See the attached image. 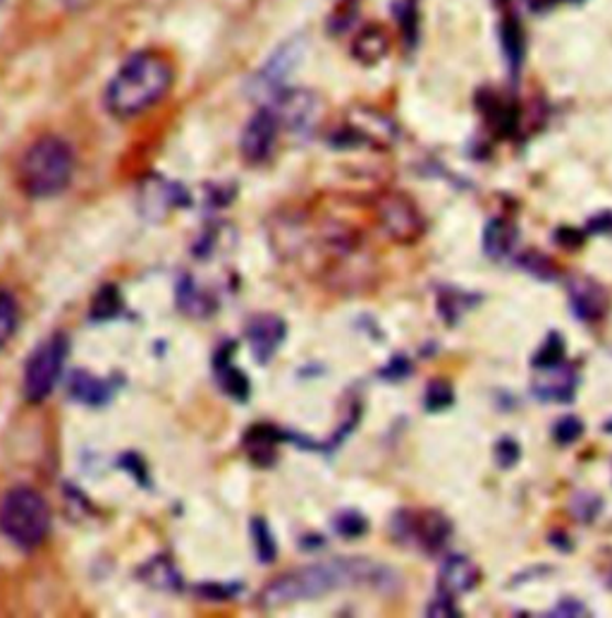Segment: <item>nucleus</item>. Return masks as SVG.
I'll return each instance as SVG.
<instances>
[{
	"label": "nucleus",
	"instance_id": "nucleus-1",
	"mask_svg": "<svg viewBox=\"0 0 612 618\" xmlns=\"http://www.w3.org/2000/svg\"><path fill=\"white\" fill-rule=\"evenodd\" d=\"M393 581L395 573L391 568L379 566L369 559H336L283 573L281 578L271 581L261 589L256 604L263 611H275L297 601L318 599L340 587L371 585L385 589L393 585Z\"/></svg>",
	"mask_w": 612,
	"mask_h": 618
},
{
	"label": "nucleus",
	"instance_id": "nucleus-46",
	"mask_svg": "<svg viewBox=\"0 0 612 618\" xmlns=\"http://www.w3.org/2000/svg\"><path fill=\"white\" fill-rule=\"evenodd\" d=\"M6 3H8V0H0V8H3V6H6Z\"/></svg>",
	"mask_w": 612,
	"mask_h": 618
},
{
	"label": "nucleus",
	"instance_id": "nucleus-35",
	"mask_svg": "<svg viewBox=\"0 0 612 618\" xmlns=\"http://www.w3.org/2000/svg\"><path fill=\"white\" fill-rule=\"evenodd\" d=\"M553 240H555V245H560L562 250L577 252L583 245H587V230H579L572 226H560L553 232Z\"/></svg>",
	"mask_w": 612,
	"mask_h": 618
},
{
	"label": "nucleus",
	"instance_id": "nucleus-44",
	"mask_svg": "<svg viewBox=\"0 0 612 618\" xmlns=\"http://www.w3.org/2000/svg\"><path fill=\"white\" fill-rule=\"evenodd\" d=\"M603 430H605L608 434H612V420H608V422L603 424Z\"/></svg>",
	"mask_w": 612,
	"mask_h": 618
},
{
	"label": "nucleus",
	"instance_id": "nucleus-6",
	"mask_svg": "<svg viewBox=\"0 0 612 618\" xmlns=\"http://www.w3.org/2000/svg\"><path fill=\"white\" fill-rule=\"evenodd\" d=\"M391 534L397 544L416 546L426 554H438L452 538V520L440 511L402 508L391 520Z\"/></svg>",
	"mask_w": 612,
	"mask_h": 618
},
{
	"label": "nucleus",
	"instance_id": "nucleus-7",
	"mask_svg": "<svg viewBox=\"0 0 612 618\" xmlns=\"http://www.w3.org/2000/svg\"><path fill=\"white\" fill-rule=\"evenodd\" d=\"M400 130L395 122L387 118L385 113L375 111L369 106H357L347 116L345 128L332 137V144L336 147H375L385 149L397 142Z\"/></svg>",
	"mask_w": 612,
	"mask_h": 618
},
{
	"label": "nucleus",
	"instance_id": "nucleus-8",
	"mask_svg": "<svg viewBox=\"0 0 612 618\" xmlns=\"http://www.w3.org/2000/svg\"><path fill=\"white\" fill-rule=\"evenodd\" d=\"M375 214L385 236L397 245H414L424 236V218L416 206L402 192H385L375 202Z\"/></svg>",
	"mask_w": 612,
	"mask_h": 618
},
{
	"label": "nucleus",
	"instance_id": "nucleus-37",
	"mask_svg": "<svg viewBox=\"0 0 612 618\" xmlns=\"http://www.w3.org/2000/svg\"><path fill=\"white\" fill-rule=\"evenodd\" d=\"M197 593L201 599H211V601H226L232 599L234 595L242 593V585H199Z\"/></svg>",
	"mask_w": 612,
	"mask_h": 618
},
{
	"label": "nucleus",
	"instance_id": "nucleus-25",
	"mask_svg": "<svg viewBox=\"0 0 612 618\" xmlns=\"http://www.w3.org/2000/svg\"><path fill=\"white\" fill-rule=\"evenodd\" d=\"M122 310H124V300L118 291V285L108 283V285H101L99 293L94 295L91 307H89V319L96 324L110 322V319L120 317Z\"/></svg>",
	"mask_w": 612,
	"mask_h": 618
},
{
	"label": "nucleus",
	"instance_id": "nucleus-10",
	"mask_svg": "<svg viewBox=\"0 0 612 618\" xmlns=\"http://www.w3.org/2000/svg\"><path fill=\"white\" fill-rule=\"evenodd\" d=\"M273 113L281 120V128L289 132H312L321 118V101L309 89H281L271 101Z\"/></svg>",
	"mask_w": 612,
	"mask_h": 618
},
{
	"label": "nucleus",
	"instance_id": "nucleus-32",
	"mask_svg": "<svg viewBox=\"0 0 612 618\" xmlns=\"http://www.w3.org/2000/svg\"><path fill=\"white\" fill-rule=\"evenodd\" d=\"M601 508H603L601 497L591 491H577L572 501H569V511L575 513L579 523H593L598 513H601Z\"/></svg>",
	"mask_w": 612,
	"mask_h": 618
},
{
	"label": "nucleus",
	"instance_id": "nucleus-39",
	"mask_svg": "<svg viewBox=\"0 0 612 618\" xmlns=\"http://www.w3.org/2000/svg\"><path fill=\"white\" fill-rule=\"evenodd\" d=\"M426 616H428V618H459L462 614H459V609L455 607L452 597H448V595H438L434 601L428 604Z\"/></svg>",
	"mask_w": 612,
	"mask_h": 618
},
{
	"label": "nucleus",
	"instance_id": "nucleus-28",
	"mask_svg": "<svg viewBox=\"0 0 612 618\" xmlns=\"http://www.w3.org/2000/svg\"><path fill=\"white\" fill-rule=\"evenodd\" d=\"M249 528H252V542H254L256 559L269 566V563H273L277 556V542L273 538L271 525L266 523V518L256 516Z\"/></svg>",
	"mask_w": 612,
	"mask_h": 618
},
{
	"label": "nucleus",
	"instance_id": "nucleus-41",
	"mask_svg": "<svg viewBox=\"0 0 612 618\" xmlns=\"http://www.w3.org/2000/svg\"><path fill=\"white\" fill-rule=\"evenodd\" d=\"M587 232H593V236H605V232H612V212H601L598 216H593Z\"/></svg>",
	"mask_w": 612,
	"mask_h": 618
},
{
	"label": "nucleus",
	"instance_id": "nucleus-22",
	"mask_svg": "<svg viewBox=\"0 0 612 618\" xmlns=\"http://www.w3.org/2000/svg\"><path fill=\"white\" fill-rule=\"evenodd\" d=\"M517 240V228L507 218H491L483 228V252L491 259H505Z\"/></svg>",
	"mask_w": 612,
	"mask_h": 618
},
{
	"label": "nucleus",
	"instance_id": "nucleus-34",
	"mask_svg": "<svg viewBox=\"0 0 612 618\" xmlns=\"http://www.w3.org/2000/svg\"><path fill=\"white\" fill-rule=\"evenodd\" d=\"M583 422L581 418L577 415H565L560 418L558 422H555V427H553V436H555V442H558L560 446H572L575 442H579V438L583 436Z\"/></svg>",
	"mask_w": 612,
	"mask_h": 618
},
{
	"label": "nucleus",
	"instance_id": "nucleus-17",
	"mask_svg": "<svg viewBox=\"0 0 612 618\" xmlns=\"http://www.w3.org/2000/svg\"><path fill=\"white\" fill-rule=\"evenodd\" d=\"M287 442V432L273 427V424H254L244 432L242 448L247 453V458L252 460L259 468H271L277 458V446Z\"/></svg>",
	"mask_w": 612,
	"mask_h": 618
},
{
	"label": "nucleus",
	"instance_id": "nucleus-4",
	"mask_svg": "<svg viewBox=\"0 0 612 618\" xmlns=\"http://www.w3.org/2000/svg\"><path fill=\"white\" fill-rule=\"evenodd\" d=\"M51 508L32 487H15L0 499V534L22 552H34L46 542Z\"/></svg>",
	"mask_w": 612,
	"mask_h": 618
},
{
	"label": "nucleus",
	"instance_id": "nucleus-5",
	"mask_svg": "<svg viewBox=\"0 0 612 618\" xmlns=\"http://www.w3.org/2000/svg\"><path fill=\"white\" fill-rule=\"evenodd\" d=\"M69 355V338L55 332L46 340H41L36 350L26 357L22 375V393L26 403H44L58 383L65 360Z\"/></svg>",
	"mask_w": 612,
	"mask_h": 618
},
{
	"label": "nucleus",
	"instance_id": "nucleus-33",
	"mask_svg": "<svg viewBox=\"0 0 612 618\" xmlns=\"http://www.w3.org/2000/svg\"><path fill=\"white\" fill-rule=\"evenodd\" d=\"M493 456H495L498 468L512 470L514 465H517V463L522 460V446H520L517 438H512V436H500L498 442H495Z\"/></svg>",
	"mask_w": 612,
	"mask_h": 618
},
{
	"label": "nucleus",
	"instance_id": "nucleus-20",
	"mask_svg": "<svg viewBox=\"0 0 612 618\" xmlns=\"http://www.w3.org/2000/svg\"><path fill=\"white\" fill-rule=\"evenodd\" d=\"M532 393L544 403H572L577 393V375L575 369L560 367L558 377L534 381Z\"/></svg>",
	"mask_w": 612,
	"mask_h": 618
},
{
	"label": "nucleus",
	"instance_id": "nucleus-12",
	"mask_svg": "<svg viewBox=\"0 0 612 618\" xmlns=\"http://www.w3.org/2000/svg\"><path fill=\"white\" fill-rule=\"evenodd\" d=\"M567 295H569V307L579 322H601L610 312V293L605 288L589 279V277H575L567 283Z\"/></svg>",
	"mask_w": 612,
	"mask_h": 618
},
{
	"label": "nucleus",
	"instance_id": "nucleus-23",
	"mask_svg": "<svg viewBox=\"0 0 612 618\" xmlns=\"http://www.w3.org/2000/svg\"><path fill=\"white\" fill-rule=\"evenodd\" d=\"M479 300H481L479 295H469L465 291H459V288L442 285L438 291V314L445 324L455 326L459 319H462V314L474 307Z\"/></svg>",
	"mask_w": 612,
	"mask_h": 618
},
{
	"label": "nucleus",
	"instance_id": "nucleus-14",
	"mask_svg": "<svg viewBox=\"0 0 612 618\" xmlns=\"http://www.w3.org/2000/svg\"><path fill=\"white\" fill-rule=\"evenodd\" d=\"M481 583V568L477 566L474 561L465 554H455L442 561V566L438 571V595H448V597H459L467 595Z\"/></svg>",
	"mask_w": 612,
	"mask_h": 618
},
{
	"label": "nucleus",
	"instance_id": "nucleus-36",
	"mask_svg": "<svg viewBox=\"0 0 612 618\" xmlns=\"http://www.w3.org/2000/svg\"><path fill=\"white\" fill-rule=\"evenodd\" d=\"M120 468L124 470V473H130L132 477H134V483L139 485V487H151V483H149V473H146V465H144V460L136 456V453H124V456H120Z\"/></svg>",
	"mask_w": 612,
	"mask_h": 618
},
{
	"label": "nucleus",
	"instance_id": "nucleus-18",
	"mask_svg": "<svg viewBox=\"0 0 612 618\" xmlns=\"http://www.w3.org/2000/svg\"><path fill=\"white\" fill-rule=\"evenodd\" d=\"M391 51V36L379 24H369L352 41V58L361 65H379Z\"/></svg>",
	"mask_w": 612,
	"mask_h": 618
},
{
	"label": "nucleus",
	"instance_id": "nucleus-15",
	"mask_svg": "<svg viewBox=\"0 0 612 618\" xmlns=\"http://www.w3.org/2000/svg\"><path fill=\"white\" fill-rule=\"evenodd\" d=\"M234 350H238V346H234L232 340L222 343L214 355V375L222 393L230 395L232 401L247 403L249 393H252V383H249L242 369L234 365Z\"/></svg>",
	"mask_w": 612,
	"mask_h": 618
},
{
	"label": "nucleus",
	"instance_id": "nucleus-43",
	"mask_svg": "<svg viewBox=\"0 0 612 618\" xmlns=\"http://www.w3.org/2000/svg\"><path fill=\"white\" fill-rule=\"evenodd\" d=\"M550 544H553V546H560V549H565V552H569V549H572V544L567 542V538H565L562 532H553V534H550Z\"/></svg>",
	"mask_w": 612,
	"mask_h": 618
},
{
	"label": "nucleus",
	"instance_id": "nucleus-2",
	"mask_svg": "<svg viewBox=\"0 0 612 618\" xmlns=\"http://www.w3.org/2000/svg\"><path fill=\"white\" fill-rule=\"evenodd\" d=\"M175 85V67L161 51H139L110 77L106 108L116 118H136L161 104Z\"/></svg>",
	"mask_w": 612,
	"mask_h": 618
},
{
	"label": "nucleus",
	"instance_id": "nucleus-26",
	"mask_svg": "<svg viewBox=\"0 0 612 618\" xmlns=\"http://www.w3.org/2000/svg\"><path fill=\"white\" fill-rule=\"evenodd\" d=\"M565 357H567V343L562 334L550 332L544 340V346H540L538 353L534 355L532 367L544 369V372H553V369H560L565 365Z\"/></svg>",
	"mask_w": 612,
	"mask_h": 618
},
{
	"label": "nucleus",
	"instance_id": "nucleus-29",
	"mask_svg": "<svg viewBox=\"0 0 612 618\" xmlns=\"http://www.w3.org/2000/svg\"><path fill=\"white\" fill-rule=\"evenodd\" d=\"M20 326V305L12 293L0 291V350L15 336Z\"/></svg>",
	"mask_w": 612,
	"mask_h": 618
},
{
	"label": "nucleus",
	"instance_id": "nucleus-21",
	"mask_svg": "<svg viewBox=\"0 0 612 618\" xmlns=\"http://www.w3.org/2000/svg\"><path fill=\"white\" fill-rule=\"evenodd\" d=\"M177 305L179 312L189 314V317H197L204 319L208 314H214L218 310V302L211 293L201 291V288L194 283L192 277H185L177 285Z\"/></svg>",
	"mask_w": 612,
	"mask_h": 618
},
{
	"label": "nucleus",
	"instance_id": "nucleus-11",
	"mask_svg": "<svg viewBox=\"0 0 612 618\" xmlns=\"http://www.w3.org/2000/svg\"><path fill=\"white\" fill-rule=\"evenodd\" d=\"M277 132H281V120H277L271 106H261L249 118L240 137V154L244 163H249V166H263L273 156Z\"/></svg>",
	"mask_w": 612,
	"mask_h": 618
},
{
	"label": "nucleus",
	"instance_id": "nucleus-30",
	"mask_svg": "<svg viewBox=\"0 0 612 618\" xmlns=\"http://www.w3.org/2000/svg\"><path fill=\"white\" fill-rule=\"evenodd\" d=\"M332 530H336L342 540H359L369 532V520L359 511H342L332 518Z\"/></svg>",
	"mask_w": 612,
	"mask_h": 618
},
{
	"label": "nucleus",
	"instance_id": "nucleus-42",
	"mask_svg": "<svg viewBox=\"0 0 612 618\" xmlns=\"http://www.w3.org/2000/svg\"><path fill=\"white\" fill-rule=\"evenodd\" d=\"M65 12H69V15H77V12H85L89 10L96 0H55Z\"/></svg>",
	"mask_w": 612,
	"mask_h": 618
},
{
	"label": "nucleus",
	"instance_id": "nucleus-24",
	"mask_svg": "<svg viewBox=\"0 0 612 618\" xmlns=\"http://www.w3.org/2000/svg\"><path fill=\"white\" fill-rule=\"evenodd\" d=\"M500 46H503L510 71L517 73L524 61V34H522L520 22L512 15H507L503 22H500Z\"/></svg>",
	"mask_w": 612,
	"mask_h": 618
},
{
	"label": "nucleus",
	"instance_id": "nucleus-19",
	"mask_svg": "<svg viewBox=\"0 0 612 618\" xmlns=\"http://www.w3.org/2000/svg\"><path fill=\"white\" fill-rule=\"evenodd\" d=\"M139 581L153 589H161V593H179L183 589V575H179L175 563L165 554L146 561L142 571H139Z\"/></svg>",
	"mask_w": 612,
	"mask_h": 618
},
{
	"label": "nucleus",
	"instance_id": "nucleus-27",
	"mask_svg": "<svg viewBox=\"0 0 612 618\" xmlns=\"http://www.w3.org/2000/svg\"><path fill=\"white\" fill-rule=\"evenodd\" d=\"M517 264L522 267V271H526L528 277H534L536 281H544V283H553L560 279V271L558 264L553 262V259L544 252H536V250H528L524 254H520Z\"/></svg>",
	"mask_w": 612,
	"mask_h": 618
},
{
	"label": "nucleus",
	"instance_id": "nucleus-31",
	"mask_svg": "<svg viewBox=\"0 0 612 618\" xmlns=\"http://www.w3.org/2000/svg\"><path fill=\"white\" fill-rule=\"evenodd\" d=\"M452 403H455V389L450 381H445V379L428 381L426 393H424V408L428 412H442V410L452 408Z\"/></svg>",
	"mask_w": 612,
	"mask_h": 618
},
{
	"label": "nucleus",
	"instance_id": "nucleus-3",
	"mask_svg": "<svg viewBox=\"0 0 612 618\" xmlns=\"http://www.w3.org/2000/svg\"><path fill=\"white\" fill-rule=\"evenodd\" d=\"M75 149L63 137L46 134L24 151L18 166V181L26 197L48 199L61 195L73 183Z\"/></svg>",
	"mask_w": 612,
	"mask_h": 618
},
{
	"label": "nucleus",
	"instance_id": "nucleus-40",
	"mask_svg": "<svg viewBox=\"0 0 612 618\" xmlns=\"http://www.w3.org/2000/svg\"><path fill=\"white\" fill-rule=\"evenodd\" d=\"M548 616H558V618H575L577 616L579 618V616H589V609H587V604H581L579 599L565 597Z\"/></svg>",
	"mask_w": 612,
	"mask_h": 618
},
{
	"label": "nucleus",
	"instance_id": "nucleus-9",
	"mask_svg": "<svg viewBox=\"0 0 612 618\" xmlns=\"http://www.w3.org/2000/svg\"><path fill=\"white\" fill-rule=\"evenodd\" d=\"M187 206H192L189 192L161 175H149L139 187V212L153 224L163 221L177 209H187Z\"/></svg>",
	"mask_w": 612,
	"mask_h": 618
},
{
	"label": "nucleus",
	"instance_id": "nucleus-16",
	"mask_svg": "<svg viewBox=\"0 0 612 618\" xmlns=\"http://www.w3.org/2000/svg\"><path fill=\"white\" fill-rule=\"evenodd\" d=\"M118 389L120 383H116L113 379H101L91 372H85V369H75L67 379V395L73 398V401L91 408H99L113 401Z\"/></svg>",
	"mask_w": 612,
	"mask_h": 618
},
{
	"label": "nucleus",
	"instance_id": "nucleus-38",
	"mask_svg": "<svg viewBox=\"0 0 612 618\" xmlns=\"http://www.w3.org/2000/svg\"><path fill=\"white\" fill-rule=\"evenodd\" d=\"M379 375L387 381H402V379H407L412 375V362L407 360L405 355H395L393 360L387 362Z\"/></svg>",
	"mask_w": 612,
	"mask_h": 618
},
{
	"label": "nucleus",
	"instance_id": "nucleus-45",
	"mask_svg": "<svg viewBox=\"0 0 612 618\" xmlns=\"http://www.w3.org/2000/svg\"><path fill=\"white\" fill-rule=\"evenodd\" d=\"M340 3H357V0H340Z\"/></svg>",
	"mask_w": 612,
	"mask_h": 618
},
{
	"label": "nucleus",
	"instance_id": "nucleus-13",
	"mask_svg": "<svg viewBox=\"0 0 612 618\" xmlns=\"http://www.w3.org/2000/svg\"><path fill=\"white\" fill-rule=\"evenodd\" d=\"M285 319L277 317V314H256V317L247 324V343L259 365H269L273 360V355L281 350L285 343Z\"/></svg>",
	"mask_w": 612,
	"mask_h": 618
}]
</instances>
